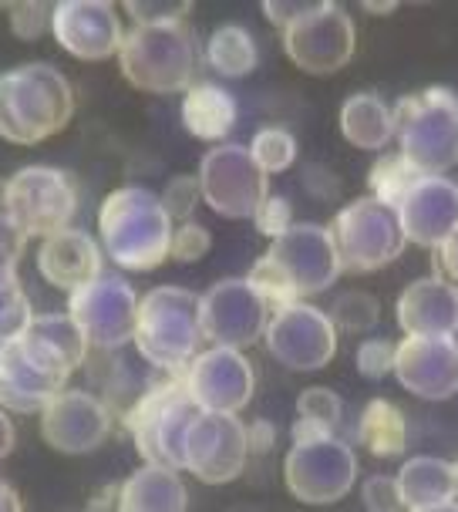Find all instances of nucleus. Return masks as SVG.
<instances>
[{"label": "nucleus", "mask_w": 458, "mask_h": 512, "mask_svg": "<svg viewBox=\"0 0 458 512\" xmlns=\"http://www.w3.org/2000/svg\"><path fill=\"white\" fill-rule=\"evenodd\" d=\"M203 51L189 21L132 24L118 48V68L128 85L152 95H176L196 85Z\"/></svg>", "instance_id": "f03ea898"}, {"label": "nucleus", "mask_w": 458, "mask_h": 512, "mask_svg": "<svg viewBox=\"0 0 458 512\" xmlns=\"http://www.w3.org/2000/svg\"><path fill=\"white\" fill-rule=\"evenodd\" d=\"M24 243H27V236L11 219V213H0V270L17 267V260H21V253H24Z\"/></svg>", "instance_id": "c03bdc74"}, {"label": "nucleus", "mask_w": 458, "mask_h": 512, "mask_svg": "<svg viewBox=\"0 0 458 512\" xmlns=\"http://www.w3.org/2000/svg\"><path fill=\"white\" fill-rule=\"evenodd\" d=\"M250 459V428L240 415L199 411L186 435V469L206 486H226L246 469Z\"/></svg>", "instance_id": "4468645a"}, {"label": "nucleus", "mask_w": 458, "mask_h": 512, "mask_svg": "<svg viewBox=\"0 0 458 512\" xmlns=\"http://www.w3.org/2000/svg\"><path fill=\"white\" fill-rule=\"evenodd\" d=\"M11 448H14V425H11V418H7V411L0 408V459L11 455Z\"/></svg>", "instance_id": "09e8293b"}, {"label": "nucleus", "mask_w": 458, "mask_h": 512, "mask_svg": "<svg viewBox=\"0 0 458 512\" xmlns=\"http://www.w3.org/2000/svg\"><path fill=\"white\" fill-rule=\"evenodd\" d=\"M75 95L48 61H31L0 75V139L38 145L71 122Z\"/></svg>", "instance_id": "7ed1b4c3"}, {"label": "nucleus", "mask_w": 458, "mask_h": 512, "mask_svg": "<svg viewBox=\"0 0 458 512\" xmlns=\"http://www.w3.org/2000/svg\"><path fill=\"white\" fill-rule=\"evenodd\" d=\"M300 7H304V4H283V0H267V4H263V14H267L270 21L283 31V27H287L293 17L300 14Z\"/></svg>", "instance_id": "49530a36"}, {"label": "nucleus", "mask_w": 458, "mask_h": 512, "mask_svg": "<svg viewBox=\"0 0 458 512\" xmlns=\"http://www.w3.org/2000/svg\"><path fill=\"white\" fill-rule=\"evenodd\" d=\"M199 310H203V334L209 344L219 347H243L260 341L270 324L267 300L253 290L246 277L219 280L199 297Z\"/></svg>", "instance_id": "dca6fc26"}, {"label": "nucleus", "mask_w": 458, "mask_h": 512, "mask_svg": "<svg viewBox=\"0 0 458 512\" xmlns=\"http://www.w3.org/2000/svg\"><path fill=\"white\" fill-rule=\"evenodd\" d=\"M199 408L186 391V371L166 374L128 408L125 428L135 452L152 465L186 469V435Z\"/></svg>", "instance_id": "39448f33"}, {"label": "nucleus", "mask_w": 458, "mask_h": 512, "mask_svg": "<svg viewBox=\"0 0 458 512\" xmlns=\"http://www.w3.org/2000/svg\"><path fill=\"white\" fill-rule=\"evenodd\" d=\"M455 486H458V462H455Z\"/></svg>", "instance_id": "5fc2aeb1"}, {"label": "nucleus", "mask_w": 458, "mask_h": 512, "mask_svg": "<svg viewBox=\"0 0 458 512\" xmlns=\"http://www.w3.org/2000/svg\"><path fill=\"white\" fill-rule=\"evenodd\" d=\"M125 11L135 24H159V21H186L192 4L189 0H128Z\"/></svg>", "instance_id": "37998d69"}, {"label": "nucleus", "mask_w": 458, "mask_h": 512, "mask_svg": "<svg viewBox=\"0 0 458 512\" xmlns=\"http://www.w3.org/2000/svg\"><path fill=\"white\" fill-rule=\"evenodd\" d=\"M7 209L21 233L31 236L61 233L78 213V186L71 172L54 166H27L7 179Z\"/></svg>", "instance_id": "1a4fd4ad"}, {"label": "nucleus", "mask_w": 458, "mask_h": 512, "mask_svg": "<svg viewBox=\"0 0 458 512\" xmlns=\"http://www.w3.org/2000/svg\"><path fill=\"white\" fill-rule=\"evenodd\" d=\"M213 246V233L206 230L203 223L189 219V223H179L176 233H172V246H169V260L176 263H196L203 260Z\"/></svg>", "instance_id": "ea45409f"}, {"label": "nucleus", "mask_w": 458, "mask_h": 512, "mask_svg": "<svg viewBox=\"0 0 458 512\" xmlns=\"http://www.w3.org/2000/svg\"><path fill=\"white\" fill-rule=\"evenodd\" d=\"M395 374L401 388L425 401H445L458 391L455 337H405L398 344Z\"/></svg>", "instance_id": "aec40b11"}, {"label": "nucleus", "mask_w": 458, "mask_h": 512, "mask_svg": "<svg viewBox=\"0 0 458 512\" xmlns=\"http://www.w3.org/2000/svg\"><path fill=\"white\" fill-rule=\"evenodd\" d=\"M263 344L273 358L293 371H320L337 354V327L327 310L297 300L290 307L273 310L263 331Z\"/></svg>", "instance_id": "f8f14e48"}, {"label": "nucleus", "mask_w": 458, "mask_h": 512, "mask_svg": "<svg viewBox=\"0 0 458 512\" xmlns=\"http://www.w3.org/2000/svg\"><path fill=\"white\" fill-rule=\"evenodd\" d=\"M405 512H458V499L442 502V506H425V509H405Z\"/></svg>", "instance_id": "603ef678"}, {"label": "nucleus", "mask_w": 458, "mask_h": 512, "mask_svg": "<svg viewBox=\"0 0 458 512\" xmlns=\"http://www.w3.org/2000/svg\"><path fill=\"white\" fill-rule=\"evenodd\" d=\"M51 34L71 58L105 61L125 41L122 17L108 0H61L54 4Z\"/></svg>", "instance_id": "6ab92c4d"}, {"label": "nucleus", "mask_w": 458, "mask_h": 512, "mask_svg": "<svg viewBox=\"0 0 458 512\" xmlns=\"http://www.w3.org/2000/svg\"><path fill=\"white\" fill-rule=\"evenodd\" d=\"M203 310L186 287H155L139 297L135 347L162 374L186 371L203 354Z\"/></svg>", "instance_id": "20e7f679"}, {"label": "nucleus", "mask_w": 458, "mask_h": 512, "mask_svg": "<svg viewBox=\"0 0 458 512\" xmlns=\"http://www.w3.org/2000/svg\"><path fill=\"white\" fill-rule=\"evenodd\" d=\"M253 223H256V233L267 236L270 243L280 240V236L293 226V206H290V199L280 196V192H270V196L260 203V209H256Z\"/></svg>", "instance_id": "a19ab883"}, {"label": "nucleus", "mask_w": 458, "mask_h": 512, "mask_svg": "<svg viewBox=\"0 0 458 512\" xmlns=\"http://www.w3.org/2000/svg\"><path fill=\"white\" fill-rule=\"evenodd\" d=\"M401 230L415 246H442L458 230V182L448 176H421L398 206Z\"/></svg>", "instance_id": "412c9836"}, {"label": "nucleus", "mask_w": 458, "mask_h": 512, "mask_svg": "<svg viewBox=\"0 0 458 512\" xmlns=\"http://www.w3.org/2000/svg\"><path fill=\"white\" fill-rule=\"evenodd\" d=\"M331 236L337 256H341V270L347 273H374L388 267L405 253L408 243L398 209H391L374 196H361L347 203L334 216Z\"/></svg>", "instance_id": "0eeeda50"}, {"label": "nucleus", "mask_w": 458, "mask_h": 512, "mask_svg": "<svg viewBox=\"0 0 458 512\" xmlns=\"http://www.w3.org/2000/svg\"><path fill=\"white\" fill-rule=\"evenodd\" d=\"M34 320L31 300L24 297V287L14 270H0V344L17 341L27 324Z\"/></svg>", "instance_id": "f704fd0d"}, {"label": "nucleus", "mask_w": 458, "mask_h": 512, "mask_svg": "<svg viewBox=\"0 0 458 512\" xmlns=\"http://www.w3.org/2000/svg\"><path fill=\"white\" fill-rule=\"evenodd\" d=\"M435 277H445L458 287V230L442 246H435Z\"/></svg>", "instance_id": "a18cd8bd"}, {"label": "nucleus", "mask_w": 458, "mask_h": 512, "mask_svg": "<svg viewBox=\"0 0 458 512\" xmlns=\"http://www.w3.org/2000/svg\"><path fill=\"white\" fill-rule=\"evenodd\" d=\"M64 384L68 381L54 378L27 358L17 341L0 344V408L4 411H21V415L38 411L41 415L64 391Z\"/></svg>", "instance_id": "393cba45"}, {"label": "nucleus", "mask_w": 458, "mask_h": 512, "mask_svg": "<svg viewBox=\"0 0 458 512\" xmlns=\"http://www.w3.org/2000/svg\"><path fill=\"white\" fill-rule=\"evenodd\" d=\"M398 486L405 509L442 506V502L458 499L455 486V462L435 459V455H415L398 469Z\"/></svg>", "instance_id": "c85d7f7f"}, {"label": "nucleus", "mask_w": 458, "mask_h": 512, "mask_svg": "<svg viewBox=\"0 0 458 512\" xmlns=\"http://www.w3.org/2000/svg\"><path fill=\"white\" fill-rule=\"evenodd\" d=\"M357 442L374 459H401L408 452V418L391 398H371L357 418Z\"/></svg>", "instance_id": "c756f323"}, {"label": "nucleus", "mask_w": 458, "mask_h": 512, "mask_svg": "<svg viewBox=\"0 0 458 512\" xmlns=\"http://www.w3.org/2000/svg\"><path fill=\"white\" fill-rule=\"evenodd\" d=\"M421 176H425V172H421L415 162H408L401 152H388L371 166L368 186H371L374 199H381V203H388L391 209H398Z\"/></svg>", "instance_id": "473e14b6"}, {"label": "nucleus", "mask_w": 458, "mask_h": 512, "mask_svg": "<svg viewBox=\"0 0 458 512\" xmlns=\"http://www.w3.org/2000/svg\"><path fill=\"white\" fill-rule=\"evenodd\" d=\"M253 364L240 347H206L186 368V391L199 411L240 415L253 398Z\"/></svg>", "instance_id": "f3484780"}, {"label": "nucleus", "mask_w": 458, "mask_h": 512, "mask_svg": "<svg viewBox=\"0 0 458 512\" xmlns=\"http://www.w3.org/2000/svg\"><path fill=\"white\" fill-rule=\"evenodd\" d=\"M395 139L398 152L425 176L458 166V95L452 88H425L398 98Z\"/></svg>", "instance_id": "423d86ee"}, {"label": "nucleus", "mask_w": 458, "mask_h": 512, "mask_svg": "<svg viewBox=\"0 0 458 512\" xmlns=\"http://www.w3.org/2000/svg\"><path fill=\"white\" fill-rule=\"evenodd\" d=\"M395 361H398V344L388 341V337H368L354 351V368L368 381H381L384 374H391L395 371Z\"/></svg>", "instance_id": "e433bc0d"}, {"label": "nucleus", "mask_w": 458, "mask_h": 512, "mask_svg": "<svg viewBox=\"0 0 458 512\" xmlns=\"http://www.w3.org/2000/svg\"><path fill=\"white\" fill-rule=\"evenodd\" d=\"M331 320H334L337 331H344V334H368L378 327L381 304L368 294V290H347V294L334 300Z\"/></svg>", "instance_id": "c9c22d12"}, {"label": "nucleus", "mask_w": 458, "mask_h": 512, "mask_svg": "<svg viewBox=\"0 0 458 512\" xmlns=\"http://www.w3.org/2000/svg\"><path fill=\"white\" fill-rule=\"evenodd\" d=\"M17 344L24 347V354L38 364V368L64 381L85 364L88 347H91L68 310H64V314H34L27 331L17 337Z\"/></svg>", "instance_id": "5701e85b"}, {"label": "nucleus", "mask_w": 458, "mask_h": 512, "mask_svg": "<svg viewBox=\"0 0 458 512\" xmlns=\"http://www.w3.org/2000/svg\"><path fill=\"white\" fill-rule=\"evenodd\" d=\"M341 132L357 149L378 152L395 139V108L374 91L344 98L341 105Z\"/></svg>", "instance_id": "cd10ccee"}, {"label": "nucleus", "mask_w": 458, "mask_h": 512, "mask_svg": "<svg viewBox=\"0 0 458 512\" xmlns=\"http://www.w3.org/2000/svg\"><path fill=\"white\" fill-rule=\"evenodd\" d=\"M182 125L192 139L223 145L236 125V98L216 81H196L182 95Z\"/></svg>", "instance_id": "bb28decb"}, {"label": "nucleus", "mask_w": 458, "mask_h": 512, "mask_svg": "<svg viewBox=\"0 0 458 512\" xmlns=\"http://www.w3.org/2000/svg\"><path fill=\"white\" fill-rule=\"evenodd\" d=\"M189 496L179 469L145 462L118 489V512H186Z\"/></svg>", "instance_id": "a878e982"}, {"label": "nucleus", "mask_w": 458, "mask_h": 512, "mask_svg": "<svg viewBox=\"0 0 458 512\" xmlns=\"http://www.w3.org/2000/svg\"><path fill=\"white\" fill-rule=\"evenodd\" d=\"M172 216L145 186H122L108 192L98 209V236H102L105 256H112L115 267L152 273L169 260L172 246Z\"/></svg>", "instance_id": "f257e3e1"}, {"label": "nucleus", "mask_w": 458, "mask_h": 512, "mask_svg": "<svg viewBox=\"0 0 458 512\" xmlns=\"http://www.w3.org/2000/svg\"><path fill=\"white\" fill-rule=\"evenodd\" d=\"M361 502L368 512H405L398 475H371L361 486Z\"/></svg>", "instance_id": "79ce46f5"}, {"label": "nucleus", "mask_w": 458, "mask_h": 512, "mask_svg": "<svg viewBox=\"0 0 458 512\" xmlns=\"http://www.w3.org/2000/svg\"><path fill=\"white\" fill-rule=\"evenodd\" d=\"M0 213H11L7 209V179H0Z\"/></svg>", "instance_id": "864d4df0"}, {"label": "nucleus", "mask_w": 458, "mask_h": 512, "mask_svg": "<svg viewBox=\"0 0 458 512\" xmlns=\"http://www.w3.org/2000/svg\"><path fill=\"white\" fill-rule=\"evenodd\" d=\"M68 314L75 317L81 334L98 351H118L135 341L139 324V297L122 277H98L88 287L68 294Z\"/></svg>", "instance_id": "ddd939ff"}, {"label": "nucleus", "mask_w": 458, "mask_h": 512, "mask_svg": "<svg viewBox=\"0 0 458 512\" xmlns=\"http://www.w3.org/2000/svg\"><path fill=\"white\" fill-rule=\"evenodd\" d=\"M267 172L256 166L246 145L223 142L213 145L199 162V186L209 209L226 219H253L267 192Z\"/></svg>", "instance_id": "9b49d317"}, {"label": "nucleus", "mask_w": 458, "mask_h": 512, "mask_svg": "<svg viewBox=\"0 0 458 512\" xmlns=\"http://www.w3.org/2000/svg\"><path fill=\"white\" fill-rule=\"evenodd\" d=\"M283 48H287L290 61L307 75H334L357 51L351 14L334 0L304 4L300 14L283 27Z\"/></svg>", "instance_id": "6e6552de"}, {"label": "nucleus", "mask_w": 458, "mask_h": 512, "mask_svg": "<svg viewBox=\"0 0 458 512\" xmlns=\"http://www.w3.org/2000/svg\"><path fill=\"white\" fill-rule=\"evenodd\" d=\"M354 479V448L337 435L293 442L283 459V482H287L290 496L307 506H327V502L344 499L354 489Z\"/></svg>", "instance_id": "9d476101"}, {"label": "nucleus", "mask_w": 458, "mask_h": 512, "mask_svg": "<svg viewBox=\"0 0 458 512\" xmlns=\"http://www.w3.org/2000/svg\"><path fill=\"white\" fill-rule=\"evenodd\" d=\"M199 199H203L199 176H172L166 182V189H162V206H166V213L172 216V223H189Z\"/></svg>", "instance_id": "58836bf2"}, {"label": "nucleus", "mask_w": 458, "mask_h": 512, "mask_svg": "<svg viewBox=\"0 0 458 512\" xmlns=\"http://www.w3.org/2000/svg\"><path fill=\"white\" fill-rule=\"evenodd\" d=\"M364 11L368 14H391V11H398V0H364Z\"/></svg>", "instance_id": "3c124183"}, {"label": "nucleus", "mask_w": 458, "mask_h": 512, "mask_svg": "<svg viewBox=\"0 0 458 512\" xmlns=\"http://www.w3.org/2000/svg\"><path fill=\"white\" fill-rule=\"evenodd\" d=\"M203 61L216 71L219 78H243L250 75L260 61L256 54L253 34L243 24H219L206 41Z\"/></svg>", "instance_id": "7c9ffc66"}, {"label": "nucleus", "mask_w": 458, "mask_h": 512, "mask_svg": "<svg viewBox=\"0 0 458 512\" xmlns=\"http://www.w3.org/2000/svg\"><path fill=\"white\" fill-rule=\"evenodd\" d=\"M250 152H253L256 166L267 172V176H280V172H287L293 162H297V139H293L290 128L267 125L253 135Z\"/></svg>", "instance_id": "72a5a7b5"}, {"label": "nucleus", "mask_w": 458, "mask_h": 512, "mask_svg": "<svg viewBox=\"0 0 458 512\" xmlns=\"http://www.w3.org/2000/svg\"><path fill=\"white\" fill-rule=\"evenodd\" d=\"M344 418V401L331 388H307L297 398V422H293L290 435L293 442H307V438L334 435Z\"/></svg>", "instance_id": "2f4dec72"}, {"label": "nucleus", "mask_w": 458, "mask_h": 512, "mask_svg": "<svg viewBox=\"0 0 458 512\" xmlns=\"http://www.w3.org/2000/svg\"><path fill=\"white\" fill-rule=\"evenodd\" d=\"M105 267V250L98 240L85 230H68L44 236L38 246V270L41 277L51 283L54 290L75 294V290L88 287L91 280L102 277Z\"/></svg>", "instance_id": "4be33fe9"}, {"label": "nucleus", "mask_w": 458, "mask_h": 512, "mask_svg": "<svg viewBox=\"0 0 458 512\" xmlns=\"http://www.w3.org/2000/svg\"><path fill=\"white\" fill-rule=\"evenodd\" d=\"M51 17L54 4H44V0H17V4L7 7L11 31L21 41H38L44 31H51Z\"/></svg>", "instance_id": "4c0bfd02"}, {"label": "nucleus", "mask_w": 458, "mask_h": 512, "mask_svg": "<svg viewBox=\"0 0 458 512\" xmlns=\"http://www.w3.org/2000/svg\"><path fill=\"white\" fill-rule=\"evenodd\" d=\"M405 337H455L458 334V287L445 277H421L408 283L395 307Z\"/></svg>", "instance_id": "b1692460"}, {"label": "nucleus", "mask_w": 458, "mask_h": 512, "mask_svg": "<svg viewBox=\"0 0 458 512\" xmlns=\"http://www.w3.org/2000/svg\"><path fill=\"white\" fill-rule=\"evenodd\" d=\"M112 435V411L98 395L64 388L41 411V438L61 455H88Z\"/></svg>", "instance_id": "a211bd4d"}, {"label": "nucleus", "mask_w": 458, "mask_h": 512, "mask_svg": "<svg viewBox=\"0 0 458 512\" xmlns=\"http://www.w3.org/2000/svg\"><path fill=\"white\" fill-rule=\"evenodd\" d=\"M0 512H24V506H21V496L7 486L4 479H0Z\"/></svg>", "instance_id": "8fccbe9b"}, {"label": "nucleus", "mask_w": 458, "mask_h": 512, "mask_svg": "<svg viewBox=\"0 0 458 512\" xmlns=\"http://www.w3.org/2000/svg\"><path fill=\"white\" fill-rule=\"evenodd\" d=\"M246 428H250V452H270L273 442H277V432L267 422H253Z\"/></svg>", "instance_id": "de8ad7c7"}, {"label": "nucleus", "mask_w": 458, "mask_h": 512, "mask_svg": "<svg viewBox=\"0 0 458 512\" xmlns=\"http://www.w3.org/2000/svg\"><path fill=\"white\" fill-rule=\"evenodd\" d=\"M263 256L287 277L297 300L327 290L344 273L331 230L317 223H293L280 240L267 246Z\"/></svg>", "instance_id": "2eb2a0df"}]
</instances>
